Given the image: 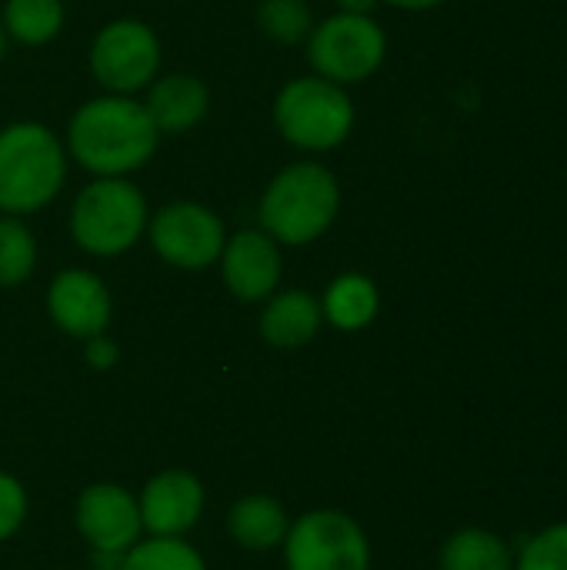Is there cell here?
<instances>
[{
    "label": "cell",
    "mask_w": 567,
    "mask_h": 570,
    "mask_svg": "<svg viewBox=\"0 0 567 570\" xmlns=\"http://www.w3.org/2000/svg\"><path fill=\"white\" fill-rule=\"evenodd\" d=\"M63 147L70 164L90 177H130L154 160L160 134L144 100L97 94L70 114Z\"/></svg>",
    "instance_id": "6da1fadb"
},
{
    "label": "cell",
    "mask_w": 567,
    "mask_h": 570,
    "mask_svg": "<svg viewBox=\"0 0 567 570\" xmlns=\"http://www.w3.org/2000/svg\"><path fill=\"white\" fill-rule=\"evenodd\" d=\"M341 200V180L328 164L294 160L261 190L257 227L281 247H307L334 227Z\"/></svg>",
    "instance_id": "7a4b0ae2"
},
{
    "label": "cell",
    "mask_w": 567,
    "mask_h": 570,
    "mask_svg": "<svg viewBox=\"0 0 567 570\" xmlns=\"http://www.w3.org/2000/svg\"><path fill=\"white\" fill-rule=\"evenodd\" d=\"M67 147L57 130L40 120H13L0 127V214L30 217L47 210L67 180Z\"/></svg>",
    "instance_id": "3957f363"
},
{
    "label": "cell",
    "mask_w": 567,
    "mask_h": 570,
    "mask_svg": "<svg viewBox=\"0 0 567 570\" xmlns=\"http://www.w3.org/2000/svg\"><path fill=\"white\" fill-rule=\"evenodd\" d=\"M150 204L130 177H90L70 204V240L100 261L120 257L144 240Z\"/></svg>",
    "instance_id": "277c9868"
},
{
    "label": "cell",
    "mask_w": 567,
    "mask_h": 570,
    "mask_svg": "<svg viewBox=\"0 0 567 570\" xmlns=\"http://www.w3.org/2000/svg\"><path fill=\"white\" fill-rule=\"evenodd\" d=\"M271 120L284 144L301 154H331L338 150L358 124V107L351 90L324 80L317 73H304L287 80L274 94Z\"/></svg>",
    "instance_id": "5b68a950"
},
{
    "label": "cell",
    "mask_w": 567,
    "mask_h": 570,
    "mask_svg": "<svg viewBox=\"0 0 567 570\" xmlns=\"http://www.w3.org/2000/svg\"><path fill=\"white\" fill-rule=\"evenodd\" d=\"M311 73L334 80L341 87H358L371 80L388 60V33L374 13H331L314 20L307 40Z\"/></svg>",
    "instance_id": "8992f818"
},
{
    "label": "cell",
    "mask_w": 567,
    "mask_h": 570,
    "mask_svg": "<svg viewBox=\"0 0 567 570\" xmlns=\"http://www.w3.org/2000/svg\"><path fill=\"white\" fill-rule=\"evenodd\" d=\"M87 67L104 94L137 97L160 77L164 47L150 23L137 17H117L94 33Z\"/></svg>",
    "instance_id": "52a82bcc"
},
{
    "label": "cell",
    "mask_w": 567,
    "mask_h": 570,
    "mask_svg": "<svg viewBox=\"0 0 567 570\" xmlns=\"http://www.w3.org/2000/svg\"><path fill=\"white\" fill-rule=\"evenodd\" d=\"M144 237L167 267L197 274L217 264L227 244V227L217 210L201 200H170L150 210Z\"/></svg>",
    "instance_id": "ba28073f"
},
{
    "label": "cell",
    "mask_w": 567,
    "mask_h": 570,
    "mask_svg": "<svg viewBox=\"0 0 567 570\" xmlns=\"http://www.w3.org/2000/svg\"><path fill=\"white\" fill-rule=\"evenodd\" d=\"M287 570H371L364 528L344 511H307L284 538Z\"/></svg>",
    "instance_id": "9c48e42d"
},
{
    "label": "cell",
    "mask_w": 567,
    "mask_h": 570,
    "mask_svg": "<svg viewBox=\"0 0 567 570\" xmlns=\"http://www.w3.org/2000/svg\"><path fill=\"white\" fill-rule=\"evenodd\" d=\"M224 287L244 304H264L284 277L281 244L261 227H244L227 234V244L217 257Z\"/></svg>",
    "instance_id": "30bf717a"
},
{
    "label": "cell",
    "mask_w": 567,
    "mask_h": 570,
    "mask_svg": "<svg viewBox=\"0 0 567 570\" xmlns=\"http://www.w3.org/2000/svg\"><path fill=\"white\" fill-rule=\"evenodd\" d=\"M47 314L74 341H90L110 327V287L87 267H63L47 284Z\"/></svg>",
    "instance_id": "8fae6325"
},
{
    "label": "cell",
    "mask_w": 567,
    "mask_h": 570,
    "mask_svg": "<svg viewBox=\"0 0 567 570\" xmlns=\"http://www.w3.org/2000/svg\"><path fill=\"white\" fill-rule=\"evenodd\" d=\"M74 521L94 551H130L144 531L137 498L120 484H90L77 498Z\"/></svg>",
    "instance_id": "7c38bea8"
},
{
    "label": "cell",
    "mask_w": 567,
    "mask_h": 570,
    "mask_svg": "<svg viewBox=\"0 0 567 570\" xmlns=\"http://www.w3.org/2000/svg\"><path fill=\"white\" fill-rule=\"evenodd\" d=\"M140 524L150 538H180L204 514V488L190 471H160L154 474L140 498Z\"/></svg>",
    "instance_id": "4fadbf2b"
},
{
    "label": "cell",
    "mask_w": 567,
    "mask_h": 570,
    "mask_svg": "<svg viewBox=\"0 0 567 570\" xmlns=\"http://www.w3.org/2000/svg\"><path fill=\"white\" fill-rule=\"evenodd\" d=\"M144 94V107L160 137L190 134L211 114V87L184 70L160 73Z\"/></svg>",
    "instance_id": "5bb4252c"
},
{
    "label": "cell",
    "mask_w": 567,
    "mask_h": 570,
    "mask_svg": "<svg viewBox=\"0 0 567 570\" xmlns=\"http://www.w3.org/2000/svg\"><path fill=\"white\" fill-rule=\"evenodd\" d=\"M324 324V311H321V297L301 287L291 291H274L264 301L257 331L271 347L281 351H297L304 344H311L321 334Z\"/></svg>",
    "instance_id": "9a60e30c"
},
{
    "label": "cell",
    "mask_w": 567,
    "mask_h": 570,
    "mask_svg": "<svg viewBox=\"0 0 567 570\" xmlns=\"http://www.w3.org/2000/svg\"><path fill=\"white\" fill-rule=\"evenodd\" d=\"M321 311H324V324H331L334 331L358 334V331H364V327H371L378 321L381 291L368 274L348 271V274H338L328 284V291L321 297Z\"/></svg>",
    "instance_id": "2e32d148"
},
{
    "label": "cell",
    "mask_w": 567,
    "mask_h": 570,
    "mask_svg": "<svg viewBox=\"0 0 567 570\" xmlns=\"http://www.w3.org/2000/svg\"><path fill=\"white\" fill-rule=\"evenodd\" d=\"M287 528H291V518H287L284 504L274 501L271 494H247L227 514L231 538L247 551L281 548L287 538Z\"/></svg>",
    "instance_id": "e0dca14e"
},
{
    "label": "cell",
    "mask_w": 567,
    "mask_h": 570,
    "mask_svg": "<svg viewBox=\"0 0 567 570\" xmlns=\"http://www.w3.org/2000/svg\"><path fill=\"white\" fill-rule=\"evenodd\" d=\"M438 564L441 570H515V551L488 528H461L441 544Z\"/></svg>",
    "instance_id": "ac0fdd59"
},
{
    "label": "cell",
    "mask_w": 567,
    "mask_h": 570,
    "mask_svg": "<svg viewBox=\"0 0 567 570\" xmlns=\"http://www.w3.org/2000/svg\"><path fill=\"white\" fill-rule=\"evenodd\" d=\"M63 20V0H3L0 7L7 40H17L23 47H47L60 37Z\"/></svg>",
    "instance_id": "d6986e66"
},
{
    "label": "cell",
    "mask_w": 567,
    "mask_h": 570,
    "mask_svg": "<svg viewBox=\"0 0 567 570\" xmlns=\"http://www.w3.org/2000/svg\"><path fill=\"white\" fill-rule=\"evenodd\" d=\"M37 267V237L23 217L0 214V287H20Z\"/></svg>",
    "instance_id": "ffe728a7"
},
{
    "label": "cell",
    "mask_w": 567,
    "mask_h": 570,
    "mask_svg": "<svg viewBox=\"0 0 567 570\" xmlns=\"http://www.w3.org/2000/svg\"><path fill=\"white\" fill-rule=\"evenodd\" d=\"M257 30L281 43V47H297L307 40L314 27V10L307 0H261L254 10Z\"/></svg>",
    "instance_id": "44dd1931"
},
{
    "label": "cell",
    "mask_w": 567,
    "mask_h": 570,
    "mask_svg": "<svg viewBox=\"0 0 567 570\" xmlns=\"http://www.w3.org/2000/svg\"><path fill=\"white\" fill-rule=\"evenodd\" d=\"M124 570H207V564L180 538H150L127 551Z\"/></svg>",
    "instance_id": "7402d4cb"
},
{
    "label": "cell",
    "mask_w": 567,
    "mask_h": 570,
    "mask_svg": "<svg viewBox=\"0 0 567 570\" xmlns=\"http://www.w3.org/2000/svg\"><path fill=\"white\" fill-rule=\"evenodd\" d=\"M515 570H567V521L528 538L515 554Z\"/></svg>",
    "instance_id": "603a6c76"
},
{
    "label": "cell",
    "mask_w": 567,
    "mask_h": 570,
    "mask_svg": "<svg viewBox=\"0 0 567 570\" xmlns=\"http://www.w3.org/2000/svg\"><path fill=\"white\" fill-rule=\"evenodd\" d=\"M27 521V491L13 474L0 471V544L20 531Z\"/></svg>",
    "instance_id": "cb8c5ba5"
},
{
    "label": "cell",
    "mask_w": 567,
    "mask_h": 570,
    "mask_svg": "<svg viewBox=\"0 0 567 570\" xmlns=\"http://www.w3.org/2000/svg\"><path fill=\"white\" fill-rule=\"evenodd\" d=\"M84 357H87V364H90L94 371H110V367L117 364L120 351H117V344H114L107 334H97V337L84 341Z\"/></svg>",
    "instance_id": "d4e9b609"
},
{
    "label": "cell",
    "mask_w": 567,
    "mask_h": 570,
    "mask_svg": "<svg viewBox=\"0 0 567 570\" xmlns=\"http://www.w3.org/2000/svg\"><path fill=\"white\" fill-rule=\"evenodd\" d=\"M127 551H90V570H124Z\"/></svg>",
    "instance_id": "484cf974"
},
{
    "label": "cell",
    "mask_w": 567,
    "mask_h": 570,
    "mask_svg": "<svg viewBox=\"0 0 567 570\" xmlns=\"http://www.w3.org/2000/svg\"><path fill=\"white\" fill-rule=\"evenodd\" d=\"M381 3H391L398 10H408V13H428V10H438L444 7L448 0H381Z\"/></svg>",
    "instance_id": "4316f807"
},
{
    "label": "cell",
    "mask_w": 567,
    "mask_h": 570,
    "mask_svg": "<svg viewBox=\"0 0 567 570\" xmlns=\"http://www.w3.org/2000/svg\"><path fill=\"white\" fill-rule=\"evenodd\" d=\"M338 3V10H344V13H374V7L381 3V0H334Z\"/></svg>",
    "instance_id": "83f0119b"
},
{
    "label": "cell",
    "mask_w": 567,
    "mask_h": 570,
    "mask_svg": "<svg viewBox=\"0 0 567 570\" xmlns=\"http://www.w3.org/2000/svg\"><path fill=\"white\" fill-rule=\"evenodd\" d=\"M7 33H3V23H0V63H3V57H7Z\"/></svg>",
    "instance_id": "f1b7e54d"
},
{
    "label": "cell",
    "mask_w": 567,
    "mask_h": 570,
    "mask_svg": "<svg viewBox=\"0 0 567 570\" xmlns=\"http://www.w3.org/2000/svg\"><path fill=\"white\" fill-rule=\"evenodd\" d=\"M565 174H567V160H565Z\"/></svg>",
    "instance_id": "f546056e"
}]
</instances>
